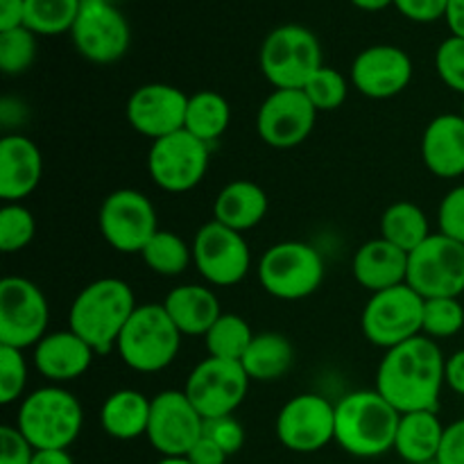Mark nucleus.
I'll use <instances>...</instances> for the list:
<instances>
[{"instance_id":"cd10ccee","label":"nucleus","mask_w":464,"mask_h":464,"mask_svg":"<svg viewBox=\"0 0 464 464\" xmlns=\"http://www.w3.org/2000/svg\"><path fill=\"white\" fill-rule=\"evenodd\" d=\"M152 399L139 390H118L100 408V426L113 440H139L148 433Z\"/></svg>"},{"instance_id":"bb28decb","label":"nucleus","mask_w":464,"mask_h":464,"mask_svg":"<svg viewBox=\"0 0 464 464\" xmlns=\"http://www.w3.org/2000/svg\"><path fill=\"white\" fill-rule=\"evenodd\" d=\"M442 421L438 412L420 411L406 412L399 420L397 438H394V451L411 464H430L438 460L440 447L444 438Z\"/></svg>"},{"instance_id":"4be33fe9","label":"nucleus","mask_w":464,"mask_h":464,"mask_svg":"<svg viewBox=\"0 0 464 464\" xmlns=\"http://www.w3.org/2000/svg\"><path fill=\"white\" fill-rule=\"evenodd\" d=\"M93 356V349L71 329L45 334L34 347L36 370L53 383L80 379L89 372Z\"/></svg>"},{"instance_id":"a18cd8bd","label":"nucleus","mask_w":464,"mask_h":464,"mask_svg":"<svg viewBox=\"0 0 464 464\" xmlns=\"http://www.w3.org/2000/svg\"><path fill=\"white\" fill-rule=\"evenodd\" d=\"M440 464H464V420L453 421L444 429L442 447L438 453Z\"/></svg>"},{"instance_id":"37998d69","label":"nucleus","mask_w":464,"mask_h":464,"mask_svg":"<svg viewBox=\"0 0 464 464\" xmlns=\"http://www.w3.org/2000/svg\"><path fill=\"white\" fill-rule=\"evenodd\" d=\"M36 449L16 426H0V464H32Z\"/></svg>"},{"instance_id":"4468645a","label":"nucleus","mask_w":464,"mask_h":464,"mask_svg":"<svg viewBox=\"0 0 464 464\" xmlns=\"http://www.w3.org/2000/svg\"><path fill=\"white\" fill-rule=\"evenodd\" d=\"M193 263L204 281L218 288H229L249 275L252 252L240 231L211 220L195 234Z\"/></svg>"},{"instance_id":"79ce46f5","label":"nucleus","mask_w":464,"mask_h":464,"mask_svg":"<svg viewBox=\"0 0 464 464\" xmlns=\"http://www.w3.org/2000/svg\"><path fill=\"white\" fill-rule=\"evenodd\" d=\"M204 435L211 438L227 456L238 453L245 444V429L238 420H234V415L207 420L204 421Z\"/></svg>"},{"instance_id":"f8f14e48","label":"nucleus","mask_w":464,"mask_h":464,"mask_svg":"<svg viewBox=\"0 0 464 464\" xmlns=\"http://www.w3.org/2000/svg\"><path fill=\"white\" fill-rule=\"evenodd\" d=\"M98 225L102 238L116 252L140 254L159 231L157 208L140 190H113L100 207Z\"/></svg>"},{"instance_id":"e433bc0d","label":"nucleus","mask_w":464,"mask_h":464,"mask_svg":"<svg viewBox=\"0 0 464 464\" xmlns=\"http://www.w3.org/2000/svg\"><path fill=\"white\" fill-rule=\"evenodd\" d=\"M464 326V306L458 297L426 299L421 334L429 338H453Z\"/></svg>"},{"instance_id":"f257e3e1","label":"nucleus","mask_w":464,"mask_h":464,"mask_svg":"<svg viewBox=\"0 0 464 464\" xmlns=\"http://www.w3.org/2000/svg\"><path fill=\"white\" fill-rule=\"evenodd\" d=\"M442 349L429 335L388 349L376 372V392L388 399L401 415L406 412H438L444 383Z\"/></svg>"},{"instance_id":"ea45409f","label":"nucleus","mask_w":464,"mask_h":464,"mask_svg":"<svg viewBox=\"0 0 464 464\" xmlns=\"http://www.w3.org/2000/svg\"><path fill=\"white\" fill-rule=\"evenodd\" d=\"M435 71L440 80L456 93L464 95V39L462 36H449L440 44L435 53Z\"/></svg>"},{"instance_id":"4c0bfd02","label":"nucleus","mask_w":464,"mask_h":464,"mask_svg":"<svg viewBox=\"0 0 464 464\" xmlns=\"http://www.w3.org/2000/svg\"><path fill=\"white\" fill-rule=\"evenodd\" d=\"M304 93L308 95L317 111H335L347 100L349 84L343 72L331 66H322L304 86Z\"/></svg>"},{"instance_id":"c03bdc74","label":"nucleus","mask_w":464,"mask_h":464,"mask_svg":"<svg viewBox=\"0 0 464 464\" xmlns=\"http://www.w3.org/2000/svg\"><path fill=\"white\" fill-rule=\"evenodd\" d=\"M449 0H394V7L415 23H433L444 18Z\"/></svg>"},{"instance_id":"5701e85b","label":"nucleus","mask_w":464,"mask_h":464,"mask_svg":"<svg viewBox=\"0 0 464 464\" xmlns=\"http://www.w3.org/2000/svg\"><path fill=\"white\" fill-rule=\"evenodd\" d=\"M421 159L435 177L456 179L464 175V118L442 113L426 125Z\"/></svg>"},{"instance_id":"dca6fc26","label":"nucleus","mask_w":464,"mask_h":464,"mask_svg":"<svg viewBox=\"0 0 464 464\" xmlns=\"http://www.w3.org/2000/svg\"><path fill=\"white\" fill-rule=\"evenodd\" d=\"M204 435V417L184 390H163L152 397L145 438L163 458H186Z\"/></svg>"},{"instance_id":"7ed1b4c3","label":"nucleus","mask_w":464,"mask_h":464,"mask_svg":"<svg viewBox=\"0 0 464 464\" xmlns=\"http://www.w3.org/2000/svg\"><path fill=\"white\" fill-rule=\"evenodd\" d=\"M401 412L376 390H358L335 403V442L356 458L394 451Z\"/></svg>"},{"instance_id":"603ef678","label":"nucleus","mask_w":464,"mask_h":464,"mask_svg":"<svg viewBox=\"0 0 464 464\" xmlns=\"http://www.w3.org/2000/svg\"><path fill=\"white\" fill-rule=\"evenodd\" d=\"M352 3L362 12H381V9L394 5V0H352Z\"/></svg>"},{"instance_id":"6e6552de","label":"nucleus","mask_w":464,"mask_h":464,"mask_svg":"<svg viewBox=\"0 0 464 464\" xmlns=\"http://www.w3.org/2000/svg\"><path fill=\"white\" fill-rule=\"evenodd\" d=\"M424 304L426 299L408 284L374 293L362 308V334L374 347L385 349V352L408 343L421 335Z\"/></svg>"},{"instance_id":"6ab92c4d","label":"nucleus","mask_w":464,"mask_h":464,"mask_svg":"<svg viewBox=\"0 0 464 464\" xmlns=\"http://www.w3.org/2000/svg\"><path fill=\"white\" fill-rule=\"evenodd\" d=\"M188 95L170 84L139 86L127 100V121L139 134L159 140L181 131L186 125Z\"/></svg>"},{"instance_id":"f03ea898","label":"nucleus","mask_w":464,"mask_h":464,"mask_svg":"<svg viewBox=\"0 0 464 464\" xmlns=\"http://www.w3.org/2000/svg\"><path fill=\"white\" fill-rule=\"evenodd\" d=\"M136 308L139 304L127 281L116 276L98 279L75 297L68 313V329L75 331L95 353H109Z\"/></svg>"},{"instance_id":"1a4fd4ad","label":"nucleus","mask_w":464,"mask_h":464,"mask_svg":"<svg viewBox=\"0 0 464 464\" xmlns=\"http://www.w3.org/2000/svg\"><path fill=\"white\" fill-rule=\"evenodd\" d=\"M406 284L424 299L460 297L464 293V245L444 234H430L408 254Z\"/></svg>"},{"instance_id":"2eb2a0df","label":"nucleus","mask_w":464,"mask_h":464,"mask_svg":"<svg viewBox=\"0 0 464 464\" xmlns=\"http://www.w3.org/2000/svg\"><path fill=\"white\" fill-rule=\"evenodd\" d=\"M77 53L93 63H113L130 50V23L111 0H82L71 30Z\"/></svg>"},{"instance_id":"4d7b16f0","label":"nucleus","mask_w":464,"mask_h":464,"mask_svg":"<svg viewBox=\"0 0 464 464\" xmlns=\"http://www.w3.org/2000/svg\"><path fill=\"white\" fill-rule=\"evenodd\" d=\"M111 3H116V0H111Z\"/></svg>"},{"instance_id":"3c124183","label":"nucleus","mask_w":464,"mask_h":464,"mask_svg":"<svg viewBox=\"0 0 464 464\" xmlns=\"http://www.w3.org/2000/svg\"><path fill=\"white\" fill-rule=\"evenodd\" d=\"M32 464H75L68 451H36Z\"/></svg>"},{"instance_id":"9d476101","label":"nucleus","mask_w":464,"mask_h":464,"mask_svg":"<svg viewBox=\"0 0 464 464\" xmlns=\"http://www.w3.org/2000/svg\"><path fill=\"white\" fill-rule=\"evenodd\" d=\"M48 320V299L34 281L25 276H5L0 281V344L36 347L45 335Z\"/></svg>"},{"instance_id":"864d4df0","label":"nucleus","mask_w":464,"mask_h":464,"mask_svg":"<svg viewBox=\"0 0 464 464\" xmlns=\"http://www.w3.org/2000/svg\"><path fill=\"white\" fill-rule=\"evenodd\" d=\"M157 464H193L188 458H161Z\"/></svg>"},{"instance_id":"09e8293b","label":"nucleus","mask_w":464,"mask_h":464,"mask_svg":"<svg viewBox=\"0 0 464 464\" xmlns=\"http://www.w3.org/2000/svg\"><path fill=\"white\" fill-rule=\"evenodd\" d=\"M444 383L464 397V349L456 352L453 356L447 358V367H444Z\"/></svg>"},{"instance_id":"ddd939ff","label":"nucleus","mask_w":464,"mask_h":464,"mask_svg":"<svg viewBox=\"0 0 464 464\" xmlns=\"http://www.w3.org/2000/svg\"><path fill=\"white\" fill-rule=\"evenodd\" d=\"M208 170V143L181 130L152 140L148 152V172L166 193H188L202 184Z\"/></svg>"},{"instance_id":"f704fd0d","label":"nucleus","mask_w":464,"mask_h":464,"mask_svg":"<svg viewBox=\"0 0 464 464\" xmlns=\"http://www.w3.org/2000/svg\"><path fill=\"white\" fill-rule=\"evenodd\" d=\"M36 59V34L25 25L0 32V71L21 75Z\"/></svg>"},{"instance_id":"aec40b11","label":"nucleus","mask_w":464,"mask_h":464,"mask_svg":"<svg viewBox=\"0 0 464 464\" xmlns=\"http://www.w3.org/2000/svg\"><path fill=\"white\" fill-rule=\"evenodd\" d=\"M412 59L397 45H370L352 63V84L372 100H388L408 89Z\"/></svg>"},{"instance_id":"a211bd4d","label":"nucleus","mask_w":464,"mask_h":464,"mask_svg":"<svg viewBox=\"0 0 464 464\" xmlns=\"http://www.w3.org/2000/svg\"><path fill=\"white\" fill-rule=\"evenodd\" d=\"M317 113L304 89H275L258 107L256 131L270 148H297L311 136Z\"/></svg>"},{"instance_id":"b1692460","label":"nucleus","mask_w":464,"mask_h":464,"mask_svg":"<svg viewBox=\"0 0 464 464\" xmlns=\"http://www.w3.org/2000/svg\"><path fill=\"white\" fill-rule=\"evenodd\" d=\"M353 279L372 295L397 288L408 279V252L385 238L367 240L356 249L352 261Z\"/></svg>"},{"instance_id":"8fccbe9b","label":"nucleus","mask_w":464,"mask_h":464,"mask_svg":"<svg viewBox=\"0 0 464 464\" xmlns=\"http://www.w3.org/2000/svg\"><path fill=\"white\" fill-rule=\"evenodd\" d=\"M447 25L453 36H462L464 39V0H449L447 5Z\"/></svg>"},{"instance_id":"f3484780","label":"nucleus","mask_w":464,"mask_h":464,"mask_svg":"<svg viewBox=\"0 0 464 464\" xmlns=\"http://www.w3.org/2000/svg\"><path fill=\"white\" fill-rule=\"evenodd\" d=\"M276 438L288 451H322L335 442V406L322 394H297L276 415Z\"/></svg>"},{"instance_id":"393cba45","label":"nucleus","mask_w":464,"mask_h":464,"mask_svg":"<svg viewBox=\"0 0 464 464\" xmlns=\"http://www.w3.org/2000/svg\"><path fill=\"white\" fill-rule=\"evenodd\" d=\"M163 308L181 335H207L222 315L218 295L207 285L198 284H186L170 290Z\"/></svg>"},{"instance_id":"58836bf2","label":"nucleus","mask_w":464,"mask_h":464,"mask_svg":"<svg viewBox=\"0 0 464 464\" xmlns=\"http://www.w3.org/2000/svg\"><path fill=\"white\" fill-rule=\"evenodd\" d=\"M27 385V362L23 349L0 344V403L12 406L23 397Z\"/></svg>"},{"instance_id":"20e7f679","label":"nucleus","mask_w":464,"mask_h":464,"mask_svg":"<svg viewBox=\"0 0 464 464\" xmlns=\"http://www.w3.org/2000/svg\"><path fill=\"white\" fill-rule=\"evenodd\" d=\"M82 424V403L59 385L34 390L18 406L16 429L36 451H68L80 438Z\"/></svg>"},{"instance_id":"9b49d317","label":"nucleus","mask_w":464,"mask_h":464,"mask_svg":"<svg viewBox=\"0 0 464 464\" xmlns=\"http://www.w3.org/2000/svg\"><path fill=\"white\" fill-rule=\"evenodd\" d=\"M249 383L252 379L240 362L208 356L193 367L184 392L207 421L234 415L247 397Z\"/></svg>"},{"instance_id":"7c9ffc66","label":"nucleus","mask_w":464,"mask_h":464,"mask_svg":"<svg viewBox=\"0 0 464 464\" xmlns=\"http://www.w3.org/2000/svg\"><path fill=\"white\" fill-rule=\"evenodd\" d=\"M231 122V107L216 91H199L188 95L184 130L204 143H213L227 131Z\"/></svg>"},{"instance_id":"6e6d98bb","label":"nucleus","mask_w":464,"mask_h":464,"mask_svg":"<svg viewBox=\"0 0 464 464\" xmlns=\"http://www.w3.org/2000/svg\"><path fill=\"white\" fill-rule=\"evenodd\" d=\"M430 464H440V462H438V460H435V462H430Z\"/></svg>"},{"instance_id":"c9c22d12","label":"nucleus","mask_w":464,"mask_h":464,"mask_svg":"<svg viewBox=\"0 0 464 464\" xmlns=\"http://www.w3.org/2000/svg\"><path fill=\"white\" fill-rule=\"evenodd\" d=\"M36 234V220L21 202L3 204L0 208V249L5 254L21 252Z\"/></svg>"},{"instance_id":"c756f323","label":"nucleus","mask_w":464,"mask_h":464,"mask_svg":"<svg viewBox=\"0 0 464 464\" xmlns=\"http://www.w3.org/2000/svg\"><path fill=\"white\" fill-rule=\"evenodd\" d=\"M430 236L426 213L412 202H394L381 216V238L411 254Z\"/></svg>"},{"instance_id":"423d86ee","label":"nucleus","mask_w":464,"mask_h":464,"mask_svg":"<svg viewBox=\"0 0 464 464\" xmlns=\"http://www.w3.org/2000/svg\"><path fill=\"white\" fill-rule=\"evenodd\" d=\"M256 272L263 290L284 302L311 297L326 275L322 254L302 240L272 245L258 261Z\"/></svg>"},{"instance_id":"39448f33","label":"nucleus","mask_w":464,"mask_h":464,"mask_svg":"<svg viewBox=\"0 0 464 464\" xmlns=\"http://www.w3.org/2000/svg\"><path fill=\"white\" fill-rule=\"evenodd\" d=\"M179 329L163 304H143L134 311L116 343L121 361L140 374H154L175 362L181 349Z\"/></svg>"},{"instance_id":"72a5a7b5","label":"nucleus","mask_w":464,"mask_h":464,"mask_svg":"<svg viewBox=\"0 0 464 464\" xmlns=\"http://www.w3.org/2000/svg\"><path fill=\"white\" fill-rule=\"evenodd\" d=\"M82 0H25V27L36 36L71 32Z\"/></svg>"},{"instance_id":"2f4dec72","label":"nucleus","mask_w":464,"mask_h":464,"mask_svg":"<svg viewBox=\"0 0 464 464\" xmlns=\"http://www.w3.org/2000/svg\"><path fill=\"white\" fill-rule=\"evenodd\" d=\"M145 266L161 276H179L193 263V245L186 243L175 231L159 229L140 252Z\"/></svg>"},{"instance_id":"49530a36","label":"nucleus","mask_w":464,"mask_h":464,"mask_svg":"<svg viewBox=\"0 0 464 464\" xmlns=\"http://www.w3.org/2000/svg\"><path fill=\"white\" fill-rule=\"evenodd\" d=\"M186 458H188L193 464H225L229 456H227V453L222 451V449L218 447L211 438L202 435V438L198 440V444L190 449L188 456Z\"/></svg>"},{"instance_id":"a19ab883","label":"nucleus","mask_w":464,"mask_h":464,"mask_svg":"<svg viewBox=\"0 0 464 464\" xmlns=\"http://www.w3.org/2000/svg\"><path fill=\"white\" fill-rule=\"evenodd\" d=\"M440 234L464 245V184L444 195L438 208Z\"/></svg>"},{"instance_id":"0eeeda50","label":"nucleus","mask_w":464,"mask_h":464,"mask_svg":"<svg viewBox=\"0 0 464 464\" xmlns=\"http://www.w3.org/2000/svg\"><path fill=\"white\" fill-rule=\"evenodd\" d=\"M322 63V45L304 25H279L261 45V71L275 89H304Z\"/></svg>"},{"instance_id":"de8ad7c7","label":"nucleus","mask_w":464,"mask_h":464,"mask_svg":"<svg viewBox=\"0 0 464 464\" xmlns=\"http://www.w3.org/2000/svg\"><path fill=\"white\" fill-rule=\"evenodd\" d=\"M25 25V0H0V32Z\"/></svg>"},{"instance_id":"c85d7f7f","label":"nucleus","mask_w":464,"mask_h":464,"mask_svg":"<svg viewBox=\"0 0 464 464\" xmlns=\"http://www.w3.org/2000/svg\"><path fill=\"white\" fill-rule=\"evenodd\" d=\"M295 347L285 335L281 334H258L254 335L252 344L245 352L243 370L252 381H276L293 367Z\"/></svg>"},{"instance_id":"5fc2aeb1","label":"nucleus","mask_w":464,"mask_h":464,"mask_svg":"<svg viewBox=\"0 0 464 464\" xmlns=\"http://www.w3.org/2000/svg\"><path fill=\"white\" fill-rule=\"evenodd\" d=\"M460 116L464 118V102H462V113H460Z\"/></svg>"},{"instance_id":"473e14b6","label":"nucleus","mask_w":464,"mask_h":464,"mask_svg":"<svg viewBox=\"0 0 464 464\" xmlns=\"http://www.w3.org/2000/svg\"><path fill=\"white\" fill-rule=\"evenodd\" d=\"M204 340H207L208 356L240 362L245 352L249 349V344H252L254 334L247 320H243L240 315H234V313H222L220 320L208 329Z\"/></svg>"},{"instance_id":"a878e982","label":"nucleus","mask_w":464,"mask_h":464,"mask_svg":"<svg viewBox=\"0 0 464 464\" xmlns=\"http://www.w3.org/2000/svg\"><path fill=\"white\" fill-rule=\"evenodd\" d=\"M267 195L258 184L249 179H236L218 193L213 202V220L234 231H247L261 225L267 216Z\"/></svg>"},{"instance_id":"412c9836","label":"nucleus","mask_w":464,"mask_h":464,"mask_svg":"<svg viewBox=\"0 0 464 464\" xmlns=\"http://www.w3.org/2000/svg\"><path fill=\"white\" fill-rule=\"evenodd\" d=\"M44 175V157L32 139L7 134L0 140V199L5 204L30 198Z\"/></svg>"}]
</instances>
